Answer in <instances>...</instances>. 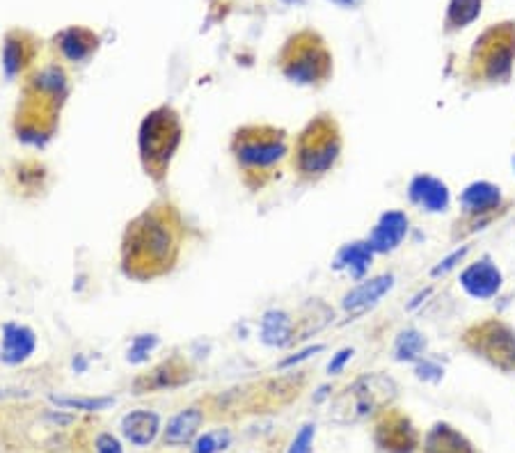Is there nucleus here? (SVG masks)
I'll return each instance as SVG.
<instances>
[{
    "mask_svg": "<svg viewBox=\"0 0 515 453\" xmlns=\"http://www.w3.org/2000/svg\"><path fill=\"white\" fill-rule=\"evenodd\" d=\"M179 252V217L172 207L150 208L126 229L121 261L126 275L151 280L163 275Z\"/></svg>",
    "mask_w": 515,
    "mask_h": 453,
    "instance_id": "f257e3e1",
    "label": "nucleus"
},
{
    "mask_svg": "<svg viewBox=\"0 0 515 453\" xmlns=\"http://www.w3.org/2000/svg\"><path fill=\"white\" fill-rule=\"evenodd\" d=\"M97 451L99 453H124L121 451V444L117 442V438H112L111 433H103L97 438Z\"/></svg>",
    "mask_w": 515,
    "mask_h": 453,
    "instance_id": "c756f323",
    "label": "nucleus"
},
{
    "mask_svg": "<svg viewBox=\"0 0 515 453\" xmlns=\"http://www.w3.org/2000/svg\"><path fill=\"white\" fill-rule=\"evenodd\" d=\"M501 207V190L488 181H477V184L467 186L465 193L461 195V208L467 217L472 220H486L497 208Z\"/></svg>",
    "mask_w": 515,
    "mask_h": 453,
    "instance_id": "f8f14e48",
    "label": "nucleus"
},
{
    "mask_svg": "<svg viewBox=\"0 0 515 453\" xmlns=\"http://www.w3.org/2000/svg\"><path fill=\"white\" fill-rule=\"evenodd\" d=\"M408 195L414 207L429 213L447 211L449 199H452L447 184L440 181V178L431 177V174H417V177L410 181Z\"/></svg>",
    "mask_w": 515,
    "mask_h": 453,
    "instance_id": "1a4fd4ad",
    "label": "nucleus"
},
{
    "mask_svg": "<svg viewBox=\"0 0 515 453\" xmlns=\"http://www.w3.org/2000/svg\"><path fill=\"white\" fill-rule=\"evenodd\" d=\"M121 430H124L126 439L135 447H147L156 439L160 430V419L156 412L150 410H135L121 419Z\"/></svg>",
    "mask_w": 515,
    "mask_h": 453,
    "instance_id": "f3484780",
    "label": "nucleus"
},
{
    "mask_svg": "<svg viewBox=\"0 0 515 453\" xmlns=\"http://www.w3.org/2000/svg\"><path fill=\"white\" fill-rule=\"evenodd\" d=\"M376 438L387 453H413L417 447V433L403 415H392L385 424L378 426Z\"/></svg>",
    "mask_w": 515,
    "mask_h": 453,
    "instance_id": "4468645a",
    "label": "nucleus"
},
{
    "mask_svg": "<svg viewBox=\"0 0 515 453\" xmlns=\"http://www.w3.org/2000/svg\"><path fill=\"white\" fill-rule=\"evenodd\" d=\"M202 421H204V415L199 408H189V410L179 412V415L170 421L168 429H165V433H163L165 444H172V447L189 444L190 439L198 435Z\"/></svg>",
    "mask_w": 515,
    "mask_h": 453,
    "instance_id": "6ab92c4d",
    "label": "nucleus"
},
{
    "mask_svg": "<svg viewBox=\"0 0 515 453\" xmlns=\"http://www.w3.org/2000/svg\"><path fill=\"white\" fill-rule=\"evenodd\" d=\"M189 381H190V369L186 367L181 360L174 357V360L163 361L159 369H154V373H151L150 378L135 382V390H138V394L150 390H165V387L172 390V387L186 385Z\"/></svg>",
    "mask_w": 515,
    "mask_h": 453,
    "instance_id": "dca6fc26",
    "label": "nucleus"
},
{
    "mask_svg": "<svg viewBox=\"0 0 515 453\" xmlns=\"http://www.w3.org/2000/svg\"><path fill=\"white\" fill-rule=\"evenodd\" d=\"M479 53V67H481V76L488 81H504L509 78L510 69H513L515 58V30L513 28H492L477 39V49L474 55Z\"/></svg>",
    "mask_w": 515,
    "mask_h": 453,
    "instance_id": "6e6552de",
    "label": "nucleus"
},
{
    "mask_svg": "<svg viewBox=\"0 0 515 453\" xmlns=\"http://www.w3.org/2000/svg\"><path fill=\"white\" fill-rule=\"evenodd\" d=\"M261 339L268 346H287L296 339V328H294V319L289 313L277 312V309H270V312L264 313L261 319Z\"/></svg>",
    "mask_w": 515,
    "mask_h": 453,
    "instance_id": "a211bd4d",
    "label": "nucleus"
},
{
    "mask_svg": "<svg viewBox=\"0 0 515 453\" xmlns=\"http://www.w3.org/2000/svg\"><path fill=\"white\" fill-rule=\"evenodd\" d=\"M342 156V135L330 115H318L296 140V168L303 177L318 178L337 165Z\"/></svg>",
    "mask_w": 515,
    "mask_h": 453,
    "instance_id": "f03ea898",
    "label": "nucleus"
},
{
    "mask_svg": "<svg viewBox=\"0 0 515 453\" xmlns=\"http://www.w3.org/2000/svg\"><path fill=\"white\" fill-rule=\"evenodd\" d=\"M60 49L67 55L69 60L78 63V60H85L92 51L97 49V37L85 28H69L60 34Z\"/></svg>",
    "mask_w": 515,
    "mask_h": 453,
    "instance_id": "4be33fe9",
    "label": "nucleus"
},
{
    "mask_svg": "<svg viewBox=\"0 0 515 453\" xmlns=\"http://www.w3.org/2000/svg\"><path fill=\"white\" fill-rule=\"evenodd\" d=\"M229 444V433L227 430H216V433H204L202 438L195 442L193 453H218L227 448Z\"/></svg>",
    "mask_w": 515,
    "mask_h": 453,
    "instance_id": "a878e982",
    "label": "nucleus"
},
{
    "mask_svg": "<svg viewBox=\"0 0 515 453\" xmlns=\"http://www.w3.org/2000/svg\"><path fill=\"white\" fill-rule=\"evenodd\" d=\"M287 133L273 126H246L231 142V151L246 172H266L287 156Z\"/></svg>",
    "mask_w": 515,
    "mask_h": 453,
    "instance_id": "39448f33",
    "label": "nucleus"
},
{
    "mask_svg": "<svg viewBox=\"0 0 515 453\" xmlns=\"http://www.w3.org/2000/svg\"><path fill=\"white\" fill-rule=\"evenodd\" d=\"M405 234H408V216L401 211H387L383 213L378 225L374 226V232L366 238V243L376 255H387V252L396 250L401 246Z\"/></svg>",
    "mask_w": 515,
    "mask_h": 453,
    "instance_id": "9b49d317",
    "label": "nucleus"
},
{
    "mask_svg": "<svg viewBox=\"0 0 515 453\" xmlns=\"http://www.w3.org/2000/svg\"><path fill=\"white\" fill-rule=\"evenodd\" d=\"M426 453H474V448L452 426L440 424L426 438Z\"/></svg>",
    "mask_w": 515,
    "mask_h": 453,
    "instance_id": "412c9836",
    "label": "nucleus"
},
{
    "mask_svg": "<svg viewBox=\"0 0 515 453\" xmlns=\"http://www.w3.org/2000/svg\"><path fill=\"white\" fill-rule=\"evenodd\" d=\"M396 399V385L392 378L383 373H369V376L357 378L353 385H348L330 408V419L335 424H357V421L369 419L374 412L383 410Z\"/></svg>",
    "mask_w": 515,
    "mask_h": 453,
    "instance_id": "7ed1b4c3",
    "label": "nucleus"
},
{
    "mask_svg": "<svg viewBox=\"0 0 515 453\" xmlns=\"http://www.w3.org/2000/svg\"><path fill=\"white\" fill-rule=\"evenodd\" d=\"M392 286H394V277L392 275H378L371 277V280H364L362 284H357L355 289H351L344 295V309H346L348 313H353V316L364 313L366 309L381 303V298Z\"/></svg>",
    "mask_w": 515,
    "mask_h": 453,
    "instance_id": "ddd939ff",
    "label": "nucleus"
},
{
    "mask_svg": "<svg viewBox=\"0 0 515 453\" xmlns=\"http://www.w3.org/2000/svg\"><path fill=\"white\" fill-rule=\"evenodd\" d=\"M55 405L60 408H76V410H85V412H97V410H106L108 405H112L115 400L112 399H67V396H53Z\"/></svg>",
    "mask_w": 515,
    "mask_h": 453,
    "instance_id": "393cba45",
    "label": "nucleus"
},
{
    "mask_svg": "<svg viewBox=\"0 0 515 453\" xmlns=\"http://www.w3.org/2000/svg\"><path fill=\"white\" fill-rule=\"evenodd\" d=\"M314 435H316L314 426H305V429L300 430L298 435H296V439H294V444H291L289 453H312Z\"/></svg>",
    "mask_w": 515,
    "mask_h": 453,
    "instance_id": "c85d7f7f",
    "label": "nucleus"
},
{
    "mask_svg": "<svg viewBox=\"0 0 515 453\" xmlns=\"http://www.w3.org/2000/svg\"><path fill=\"white\" fill-rule=\"evenodd\" d=\"M376 252L371 250V246L366 241H355L344 246L342 250L337 252V259H335V268L346 270L351 277H362L369 270L371 259H374Z\"/></svg>",
    "mask_w": 515,
    "mask_h": 453,
    "instance_id": "aec40b11",
    "label": "nucleus"
},
{
    "mask_svg": "<svg viewBox=\"0 0 515 453\" xmlns=\"http://www.w3.org/2000/svg\"><path fill=\"white\" fill-rule=\"evenodd\" d=\"M481 12V0H452L447 12L449 28H462L470 21H474Z\"/></svg>",
    "mask_w": 515,
    "mask_h": 453,
    "instance_id": "5701e85b",
    "label": "nucleus"
},
{
    "mask_svg": "<svg viewBox=\"0 0 515 453\" xmlns=\"http://www.w3.org/2000/svg\"><path fill=\"white\" fill-rule=\"evenodd\" d=\"M461 284L472 298L488 300L492 298V295H497V291H500L501 273L491 259H481L462 270Z\"/></svg>",
    "mask_w": 515,
    "mask_h": 453,
    "instance_id": "9d476101",
    "label": "nucleus"
},
{
    "mask_svg": "<svg viewBox=\"0 0 515 453\" xmlns=\"http://www.w3.org/2000/svg\"><path fill=\"white\" fill-rule=\"evenodd\" d=\"M34 333L25 325H16L10 323L5 325V334H3V351H0V357L7 364H21L24 360H28L34 351Z\"/></svg>",
    "mask_w": 515,
    "mask_h": 453,
    "instance_id": "2eb2a0df",
    "label": "nucleus"
},
{
    "mask_svg": "<svg viewBox=\"0 0 515 453\" xmlns=\"http://www.w3.org/2000/svg\"><path fill=\"white\" fill-rule=\"evenodd\" d=\"M353 357V351L351 348H346V351H342V352H337V355H335V360L330 361V364H327V371L330 373H339L344 369V364H346L348 360H351Z\"/></svg>",
    "mask_w": 515,
    "mask_h": 453,
    "instance_id": "7c9ffc66",
    "label": "nucleus"
},
{
    "mask_svg": "<svg viewBox=\"0 0 515 453\" xmlns=\"http://www.w3.org/2000/svg\"><path fill=\"white\" fill-rule=\"evenodd\" d=\"M179 140H181V124L174 111L163 106L145 117L140 126V156L145 160L147 174L165 172Z\"/></svg>",
    "mask_w": 515,
    "mask_h": 453,
    "instance_id": "20e7f679",
    "label": "nucleus"
},
{
    "mask_svg": "<svg viewBox=\"0 0 515 453\" xmlns=\"http://www.w3.org/2000/svg\"><path fill=\"white\" fill-rule=\"evenodd\" d=\"M159 343V337H154V334H142V337H135L133 346H131L129 351V361H133V364H138V361H145L147 355H150L151 348Z\"/></svg>",
    "mask_w": 515,
    "mask_h": 453,
    "instance_id": "cd10ccee",
    "label": "nucleus"
},
{
    "mask_svg": "<svg viewBox=\"0 0 515 453\" xmlns=\"http://www.w3.org/2000/svg\"><path fill=\"white\" fill-rule=\"evenodd\" d=\"M465 346L501 371H515V330L501 321H486L465 333Z\"/></svg>",
    "mask_w": 515,
    "mask_h": 453,
    "instance_id": "0eeeda50",
    "label": "nucleus"
},
{
    "mask_svg": "<svg viewBox=\"0 0 515 453\" xmlns=\"http://www.w3.org/2000/svg\"><path fill=\"white\" fill-rule=\"evenodd\" d=\"M25 43L24 42H15V37L7 39L5 46V67L10 73H16L21 69L25 60Z\"/></svg>",
    "mask_w": 515,
    "mask_h": 453,
    "instance_id": "bb28decb",
    "label": "nucleus"
},
{
    "mask_svg": "<svg viewBox=\"0 0 515 453\" xmlns=\"http://www.w3.org/2000/svg\"><path fill=\"white\" fill-rule=\"evenodd\" d=\"M333 60L316 34L300 33L287 43L282 55V73L298 85H314L330 76Z\"/></svg>",
    "mask_w": 515,
    "mask_h": 453,
    "instance_id": "423d86ee",
    "label": "nucleus"
},
{
    "mask_svg": "<svg viewBox=\"0 0 515 453\" xmlns=\"http://www.w3.org/2000/svg\"><path fill=\"white\" fill-rule=\"evenodd\" d=\"M424 346L426 342L422 334L413 333V330L401 333L399 342H396V357H399V360H417V357L422 355V351H424Z\"/></svg>",
    "mask_w": 515,
    "mask_h": 453,
    "instance_id": "b1692460",
    "label": "nucleus"
},
{
    "mask_svg": "<svg viewBox=\"0 0 515 453\" xmlns=\"http://www.w3.org/2000/svg\"><path fill=\"white\" fill-rule=\"evenodd\" d=\"M333 3H339V5L353 7V5H357V3H360V0H333Z\"/></svg>",
    "mask_w": 515,
    "mask_h": 453,
    "instance_id": "2f4dec72",
    "label": "nucleus"
}]
</instances>
